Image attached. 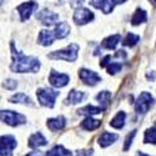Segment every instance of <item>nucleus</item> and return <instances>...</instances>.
<instances>
[{
	"label": "nucleus",
	"mask_w": 156,
	"mask_h": 156,
	"mask_svg": "<svg viewBox=\"0 0 156 156\" xmlns=\"http://www.w3.org/2000/svg\"><path fill=\"white\" fill-rule=\"evenodd\" d=\"M10 49H11V58L12 62L10 65V70L12 73H37L40 69V61L33 56H25L23 53L15 49L14 41H10Z\"/></svg>",
	"instance_id": "nucleus-1"
},
{
	"label": "nucleus",
	"mask_w": 156,
	"mask_h": 156,
	"mask_svg": "<svg viewBox=\"0 0 156 156\" xmlns=\"http://www.w3.org/2000/svg\"><path fill=\"white\" fill-rule=\"evenodd\" d=\"M77 53H79V45L77 44H70L69 46H66L65 49L58 50V51H53V53L49 54L50 59H60V60H65V61H75L77 59Z\"/></svg>",
	"instance_id": "nucleus-2"
},
{
	"label": "nucleus",
	"mask_w": 156,
	"mask_h": 156,
	"mask_svg": "<svg viewBox=\"0 0 156 156\" xmlns=\"http://www.w3.org/2000/svg\"><path fill=\"white\" fill-rule=\"evenodd\" d=\"M36 96H37L39 102H40L43 106L49 108V109H53L54 105H55V100L59 96V93L56 91V90H53V89L43 87V89L37 90Z\"/></svg>",
	"instance_id": "nucleus-3"
},
{
	"label": "nucleus",
	"mask_w": 156,
	"mask_h": 156,
	"mask_svg": "<svg viewBox=\"0 0 156 156\" xmlns=\"http://www.w3.org/2000/svg\"><path fill=\"white\" fill-rule=\"evenodd\" d=\"M154 98L150 93H146V91H142L139 98L136 99V102H135V111L137 115H145L150 109L151 106L154 105Z\"/></svg>",
	"instance_id": "nucleus-4"
},
{
	"label": "nucleus",
	"mask_w": 156,
	"mask_h": 156,
	"mask_svg": "<svg viewBox=\"0 0 156 156\" xmlns=\"http://www.w3.org/2000/svg\"><path fill=\"white\" fill-rule=\"evenodd\" d=\"M0 120L10 126H18L27 122V118L24 115L11 111V110H2L0 111Z\"/></svg>",
	"instance_id": "nucleus-5"
},
{
	"label": "nucleus",
	"mask_w": 156,
	"mask_h": 156,
	"mask_svg": "<svg viewBox=\"0 0 156 156\" xmlns=\"http://www.w3.org/2000/svg\"><path fill=\"white\" fill-rule=\"evenodd\" d=\"M18 145L15 137L10 135L0 136V156H12V150Z\"/></svg>",
	"instance_id": "nucleus-6"
},
{
	"label": "nucleus",
	"mask_w": 156,
	"mask_h": 156,
	"mask_svg": "<svg viewBox=\"0 0 156 156\" xmlns=\"http://www.w3.org/2000/svg\"><path fill=\"white\" fill-rule=\"evenodd\" d=\"M125 2L126 0H91L90 4L96 9H100L104 14H109L118 4H122Z\"/></svg>",
	"instance_id": "nucleus-7"
},
{
	"label": "nucleus",
	"mask_w": 156,
	"mask_h": 156,
	"mask_svg": "<svg viewBox=\"0 0 156 156\" xmlns=\"http://www.w3.org/2000/svg\"><path fill=\"white\" fill-rule=\"evenodd\" d=\"M74 21L77 24V25H85L90 21H93L95 15L91 10H89L86 8H79L76 9L75 12H74Z\"/></svg>",
	"instance_id": "nucleus-8"
},
{
	"label": "nucleus",
	"mask_w": 156,
	"mask_h": 156,
	"mask_svg": "<svg viewBox=\"0 0 156 156\" xmlns=\"http://www.w3.org/2000/svg\"><path fill=\"white\" fill-rule=\"evenodd\" d=\"M36 19L40 21L41 24L46 25V27H50V25L56 24V21L59 20V15L53 12L49 9H43L40 12L36 14Z\"/></svg>",
	"instance_id": "nucleus-9"
},
{
	"label": "nucleus",
	"mask_w": 156,
	"mask_h": 156,
	"mask_svg": "<svg viewBox=\"0 0 156 156\" xmlns=\"http://www.w3.org/2000/svg\"><path fill=\"white\" fill-rule=\"evenodd\" d=\"M36 8H37V3H35L34 0H30V2H25V3L20 4L16 8V10L19 11V14H20V20L23 23L27 21Z\"/></svg>",
	"instance_id": "nucleus-10"
},
{
	"label": "nucleus",
	"mask_w": 156,
	"mask_h": 156,
	"mask_svg": "<svg viewBox=\"0 0 156 156\" xmlns=\"http://www.w3.org/2000/svg\"><path fill=\"white\" fill-rule=\"evenodd\" d=\"M69 80H70L69 75L60 74V73H58L55 70H51L50 76H49V83H50L51 86H54V87H64V86H66Z\"/></svg>",
	"instance_id": "nucleus-11"
},
{
	"label": "nucleus",
	"mask_w": 156,
	"mask_h": 156,
	"mask_svg": "<svg viewBox=\"0 0 156 156\" xmlns=\"http://www.w3.org/2000/svg\"><path fill=\"white\" fill-rule=\"evenodd\" d=\"M79 77H80V80L86 84V85H90V86H94L96 85L100 80H101V77L93 70H89V69H80L79 71Z\"/></svg>",
	"instance_id": "nucleus-12"
},
{
	"label": "nucleus",
	"mask_w": 156,
	"mask_h": 156,
	"mask_svg": "<svg viewBox=\"0 0 156 156\" xmlns=\"http://www.w3.org/2000/svg\"><path fill=\"white\" fill-rule=\"evenodd\" d=\"M119 139V135L118 134H112V133H102L99 139H98V144L101 146V147H108L110 146L111 144H114V142Z\"/></svg>",
	"instance_id": "nucleus-13"
},
{
	"label": "nucleus",
	"mask_w": 156,
	"mask_h": 156,
	"mask_svg": "<svg viewBox=\"0 0 156 156\" xmlns=\"http://www.w3.org/2000/svg\"><path fill=\"white\" fill-rule=\"evenodd\" d=\"M54 39H56L54 31H50V30H41L39 33V36H37V43L43 45V46H49L53 44Z\"/></svg>",
	"instance_id": "nucleus-14"
},
{
	"label": "nucleus",
	"mask_w": 156,
	"mask_h": 156,
	"mask_svg": "<svg viewBox=\"0 0 156 156\" xmlns=\"http://www.w3.org/2000/svg\"><path fill=\"white\" fill-rule=\"evenodd\" d=\"M48 144L46 139L44 137V135L41 133H36V134H33L30 137H29V142L28 145L30 149H36V147H40V146H45Z\"/></svg>",
	"instance_id": "nucleus-15"
},
{
	"label": "nucleus",
	"mask_w": 156,
	"mask_h": 156,
	"mask_svg": "<svg viewBox=\"0 0 156 156\" xmlns=\"http://www.w3.org/2000/svg\"><path fill=\"white\" fill-rule=\"evenodd\" d=\"M66 125V119L64 116H58V118L54 119H49L48 120V127L51 130V131H59V130H62Z\"/></svg>",
	"instance_id": "nucleus-16"
},
{
	"label": "nucleus",
	"mask_w": 156,
	"mask_h": 156,
	"mask_svg": "<svg viewBox=\"0 0 156 156\" xmlns=\"http://www.w3.org/2000/svg\"><path fill=\"white\" fill-rule=\"evenodd\" d=\"M120 39H121L120 34L110 35V36L105 37V39H104V40H102V43H101V46H102L104 49H109V50H112V49H115V48H116V45H118V44L120 43Z\"/></svg>",
	"instance_id": "nucleus-17"
},
{
	"label": "nucleus",
	"mask_w": 156,
	"mask_h": 156,
	"mask_svg": "<svg viewBox=\"0 0 156 156\" xmlns=\"http://www.w3.org/2000/svg\"><path fill=\"white\" fill-rule=\"evenodd\" d=\"M85 98V93L83 91H77V90H71L68 94V98L65 100V104H70V105H75V104H79L84 100Z\"/></svg>",
	"instance_id": "nucleus-18"
},
{
	"label": "nucleus",
	"mask_w": 156,
	"mask_h": 156,
	"mask_svg": "<svg viewBox=\"0 0 156 156\" xmlns=\"http://www.w3.org/2000/svg\"><path fill=\"white\" fill-rule=\"evenodd\" d=\"M147 21V14L144 9H136V11L134 12V15L131 18V25L136 27V25H140L142 23H146Z\"/></svg>",
	"instance_id": "nucleus-19"
},
{
	"label": "nucleus",
	"mask_w": 156,
	"mask_h": 156,
	"mask_svg": "<svg viewBox=\"0 0 156 156\" xmlns=\"http://www.w3.org/2000/svg\"><path fill=\"white\" fill-rule=\"evenodd\" d=\"M70 33V27H69V24L68 23H59L56 27H55V30H54V34L56 36V39H64V37H66Z\"/></svg>",
	"instance_id": "nucleus-20"
},
{
	"label": "nucleus",
	"mask_w": 156,
	"mask_h": 156,
	"mask_svg": "<svg viewBox=\"0 0 156 156\" xmlns=\"http://www.w3.org/2000/svg\"><path fill=\"white\" fill-rule=\"evenodd\" d=\"M105 109H102V108H99V106H93V105H86L81 109H79L76 112L79 114V115H86L87 118L89 116H91V115H99L101 114Z\"/></svg>",
	"instance_id": "nucleus-21"
},
{
	"label": "nucleus",
	"mask_w": 156,
	"mask_h": 156,
	"mask_svg": "<svg viewBox=\"0 0 156 156\" xmlns=\"http://www.w3.org/2000/svg\"><path fill=\"white\" fill-rule=\"evenodd\" d=\"M101 125V121L100 120H96V119H93L91 116H89V118H86L83 122H81V127L84 130H86V131H94V130H96L98 127H100Z\"/></svg>",
	"instance_id": "nucleus-22"
},
{
	"label": "nucleus",
	"mask_w": 156,
	"mask_h": 156,
	"mask_svg": "<svg viewBox=\"0 0 156 156\" xmlns=\"http://www.w3.org/2000/svg\"><path fill=\"white\" fill-rule=\"evenodd\" d=\"M125 119H126V114L124 111H119L110 121V126L114 129H122L125 125Z\"/></svg>",
	"instance_id": "nucleus-23"
},
{
	"label": "nucleus",
	"mask_w": 156,
	"mask_h": 156,
	"mask_svg": "<svg viewBox=\"0 0 156 156\" xmlns=\"http://www.w3.org/2000/svg\"><path fill=\"white\" fill-rule=\"evenodd\" d=\"M9 101L10 102H14V104H24V105H34L33 104V101H31V99L28 96V95H25L24 93H18V94H15L14 96H11L10 99H9Z\"/></svg>",
	"instance_id": "nucleus-24"
},
{
	"label": "nucleus",
	"mask_w": 156,
	"mask_h": 156,
	"mask_svg": "<svg viewBox=\"0 0 156 156\" xmlns=\"http://www.w3.org/2000/svg\"><path fill=\"white\" fill-rule=\"evenodd\" d=\"M46 156H73V154L65 149L62 145H56L46 152Z\"/></svg>",
	"instance_id": "nucleus-25"
},
{
	"label": "nucleus",
	"mask_w": 156,
	"mask_h": 156,
	"mask_svg": "<svg viewBox=\"0 0 156 156\" xmlns=\"http://www.w3.org/2000/svg\"><path fill=\"white\" fill-rule=\"evenodd\" d=\"M139 41H140V36L139 35H136L134 33H127L125 39H124V41H122V45L124 46H129V48H133Z\"/></svg>",
	"instance_id": "nucleus-26"
},
{
	"label": "nucleus",
	"mask_w": 156,
	"mask_h": 156,
	"mask_svg": "<svg viewBox=\"0 0 156 156\" xmlns=\"http://www.w3.org/2000/svg\"><path fill=\"white\" fill-rule=\"evenodd\" d=\"M144 142L145 144H156V125L149 127L144 134Z\"/></svg>",
	"instance_id": "nucleus-27"
},
{
	"label": "nucleus",
	"mask_w": 156,
	"mask_h": 156,
	"mask_svg": "<svg viewBox=\"0 0 156 156\" xmlns=\"http://www.w3.org/2000/svg\"><path fill=\"white\" fill-rule=\"evenodd\" d=\"M110 98H111V93H110V91H101V93H99V94L96 95L95 99L100 102V105H101L102 109H106V105L109 104Z\"/></svg>",
	"instance_id": "nucleus-28"
},
{
	"label": "nucleus",
	"mask_w": 156,
	"mask_h": 156,
	"mask_svg": "<svg viewBox=\"0 0 156 156\" xmlns=\"http://www.w3.org/2000/svg\"><path fill=\"white\" fill-rule=\"evenodd\" d=\"M135 136H136V130H133L131 133H129V135L126 136L125 142H124V147H122V150H124V151H127L130 147H131L133 140H134V137H135Z\"/></svg>",
	"instance_id": "nucleus-29"
},
{
	"label": "nucleus",
	"mask_w": 156,
	"mask_h": 156,
	"mask_svg": "<svg viewBox=\"0 0 156 156\" xmlns=\"http://www.w3.org/2000/svg\"><path fill=\"white\" fill-rule=\"evenodd\" d=\"M121 69H122V65L119 64V62H111V64H109V66L106 68L108 74H110V75H115V74L120 73Z\"/></svg>",
	"instance_id": "nucleus-30"
},
{
	"label": "nucleus",
	"mask_w": 156,
	"mask_h": 156,
	"mask_svg": "<svg viewBox=\"0 0 156 156\" xmlns=\"http://www.w3.org/2000/svg\"><path fill=\"white\" fill-rule=\"evenodd\" d=\"M3 86L8 90H15L18 87V81L14 80V79H6L4 83H3Z\"/></svg>",
	"instance_id": "nucleus-31"
},
{
	"label": "nucleus",
	"mask_w": 156,
	"mask_h": 156,
	"mask_svg": "<svg viewBox=\"0 0 156 156\" xmlns=\"http://www.w3.org/2000/svg\"><path fill=\"white\" fill-rule=\"evenodd\" d=\"M69 3H70V6L71 8L79 9V6L84 4V0H69Z\"/></svg>",
	"instance_id": "nucleus-32"
},
{
	"label": "nucleus",
	"mask_w": 156,
	"mask_h": 156,
	"mask_svg": "<svg viewBox=\"0 0 156 156\" xmlns=\"http://www.w3.org/2000/svg\"><path fill=\"white\" fill-rule=\"evenodd\" d=\"M76 156H94V151L90 149V150H80L77 151Z\"/></svg>",
	"instance_id": "nucleus-33"
},
{
	"label": "nucleus",
	"mask_w": 156,
	"mask_h": 156,
	"mask_svg": "<svg viewBox=\"0 0 156 156\" xmlns=\"http://www.w3.org/2000/svg\"><path fill=\"white\" fill-rule=\"evenodd\" d=\"M109 61H110V55H106L105 58H104L100 62V66L104 68V66H109Z\"/></svg>",
	"instance_id": "nucleus-34"
},
{
	"label": "nucleus",
	"mask_w": 156,
	"mask_h": 156,
	"mask_svg": "<svg viewBox=\"0 0 156 156\" xmlns=\"http://www.w3.org/2000/svg\"><path fill=\"white\" fill-rule=\"evenodd\" d=\"M115 56H116V58H126L127 55H126V53H125L124 50H119V51H116Z\"/></svg>",
	"instance_id": "nucleus-35"
},
{
	"label": "nucleus",
	"mask_w": 156,
	"mask_h": 156,
	"mask_svg": "<svg viewBox=\"0 0 156 156\" xmlns=\"http://www.w3.org/2000/svg\"><path fill=\"white\" fill-rule=\"evenodd\" d=\"M25 156H44V155L40 151H33V152H29L28 155H25Z\"/></svg>",
	"instance_id": "nucleus-36"
},
{
	"label": "nucleus",
	"mask_w": 156,
	"mask_h": 156,
	"mask_svg": "<svg viewBox=\"0 0 156 156\" xmlns=\"http://www.w3.org/2000/svg\"><path fill=\"white\" fill-rule=\"evenodd\" d=\"M146 77H147V79H149V80H151V81L154 80V75L151 74V71H150V74H146Z\"/></svg>",
	"instance_id": "nucleus-37"
},
{
	"label": "nucleus",
	"mask_w": 156,
	"mask_h": 156,
	"mask_svg": "<svg viewBox=\"0 0 156 156\" xmlns=\"http://www.w3.org/2000/svg\"><path fill=\"white\" fill-rule=\"evenodd\" d=\"M136 156H150V155H147V154H144V152H141V151H139V152L136 154Z\"/></svg>",
	"instance_id": "nucleus-38"
},
{
	"label": "nucleus",
	"mask_w": 156,
	"mask_h": 156,
	"mask_svg": "<svg viewBox=\"0 0 156 156\" xmlns=\"http://www.w3.org/2000/svg\"><path fill=\"white\" fill-rule=\"evenodd\" d=\"M150 3H151L154 6H156V0H150Z\"/></svg>",
	"instance_id": "nucleus-39"
},
{
	"label": "nucleus",
	"mask_w": 156,
	"mask_h": 156,
	"mask_svg": "<svg viewBox=\"0 0 156 156\" xmlns=\"http://www.w3.org/2000/svg\"><path fill=\"white\" fill-rule=\"evenodd\" d=\"M2 3H3V0H0V5H2Z\"/></svg>",
	"instance_id": "nucleus-40"
}]
</instances>
